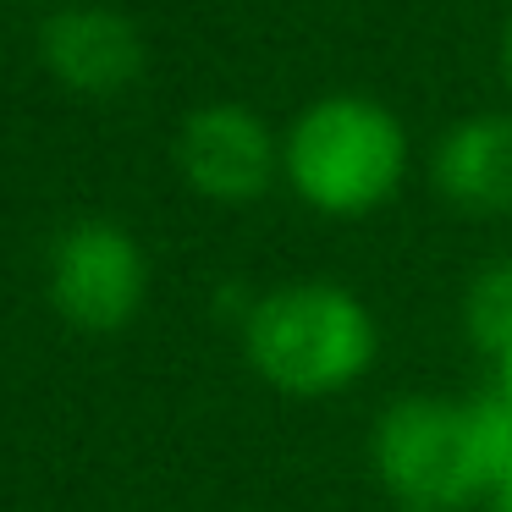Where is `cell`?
I'll return each mask as SVG.
<instances>
[{"mask_svg":"<svg viewBox=\"0 0 512 512\" xmlns=\"http://www.w3.org/2000/svg\"><path fill=\"white\" fill-rule=\"evenodd\" d=\"M369 463L397 507L463 512L468 501H490L512 468V408L496 391L397 397L375 419Z\"/></svg>","mask_w":512,"mask_h":512,"instance_id":"cell-1","label":"cell"},{"mask_svg":"<svg viewBox=\"0 0 512 512\" xmlns=\"http://www.w3.org/2000/svg\"><path fill=\"white\" fill-rule=\"evenodd\" d=\"M34 50H39V67L50 72V83L67 94H83V100L127 94L149 67V45L138 34V23L116 6H100V0L50 6Z\"/></svg>","mask_w":512,"mask_h":512,"instance_id":"cell-6","label":"cell"},{"mask_svg":"<svg viewBox=\"0 0 512 512\" xmlns=\"http://www.w3.org/2000/svg\"><path fill=\"white\" fill-rule=\"evenodd\" d=\"M496 397L512 408V353H507V358H496Z\"/></svg>","mask_w":512,"mask_h":512,"instance_id":"cell-9","label":"cell"},{"mask_svg":"<svg viewBox=\"0 0 512 512\" xmlns=\"http://www.w3.org/2000/svg\"><path fill=\"white\" fill-rule=\"evenodd\" d=\"M408 127L375 94H320L281 133V182L325 221H364L408 182Z\"/></svg>","mask_w":512,"mask_h":512,"instance_id":"cell-2","label":"cell"},{"mask_svg":"<svg viewBox=\"0 0 512 512\" xmlns=\"http://www.w3.org/2000/svg\"><path fill=\"white\" fill-rule=\"evenodd\" d=\"M490 512H512V468L501 474V485L490 490Z\"/></svg>","mask_w":512,"mask_h":512,"instance_id":"cell-10","label":"cell"},{"mask_svg":"<svg viewBox=\"0 0 512 512\" xmlns=\"http://www.w3.org/2000/svg\"><path fill=\"white\" fill-rule=\"evenodd\" d=\"M171 160H177V177L188 182V193H199L204 204H221V210H243L281 182V138L243 100L193 105L177 127Z\"/></svg>","mask_w":512,"mask_h":512,"instance_id":"cell-5","label":"cell"},{"mask_svg":"<svg viewBox=\"0 0 512 512\" xmlns=\"http://www.w3.org/2000/svg\"><path fill=\"white\" fill-rule=\"evenodd\" d=\"M243 358L270 391L298 402L342 397L375 369L380 325L342 281H281L243 309Z\"/></svg>","mask_w":512,"mask_h":512,"instance_id":"cell-3","label":"cell"},{"mask_svg":"<svg viewBox=\"0 0 512 512\" xmlns=\"http://www.w3.org/2000/svg\"><path fill=\"white\" fill-rule=\"evenodd\" d=\"M28 6H61V0H28Z\"/></svg>","mask_w":512,"mask_h":512,"instance_id":"cell-12","label":"cell"},{"mask_svg":"<svg viewBox=\"0 0 512 512\" xmlns=\"http://www.w3.org/2000/svg\"><path fill=\"white\" fill-rule=\"evenodd\" d=\"M501 78H507V89H512V17H507V28H501Z\"/></svg>","mask_w":512,"mask_h":512,"instance_id":"cell-11","label":"cell"},{"mask_svg":"<svg viewBox=\"0 0 512 512\" xmlns=\"http://www.w3.org/2000/svg\"><path fill=\"white\" fill-rule=\"evenodd\" d=\"M463 331L490 364L512 353V259H496V265H485L474 281H468Z\"/></svg>","mask_w":512,"mask_h":512,"instance_id":"cell-8","label":"cell"},{"mask_svg":"<svg viewBox=\"0 0 512 512\" xmlns=\"http://www.w3.org/2000/svg\"><path fill=\"white\" fill-rule=\"evenodd\" d=\"M430 182L457 215H512V111H479L446 127L430 149Z\"/></svg>","mask_w":512,"mask_h":512,"instance_id":"cell-7","label":"cell"},{"mask_svg":"<svg viewBox=\"0 0 512 512\" xmlns=\"http://www.w3.org/2000/svg\"><path fill=\"white\" fill-rule=\"evenodd\" d=\"M45 298L61 325L83 336H116L149 298V254L122 221H72L45 254Z\"/></svg>","mask_w":512,"mask_h":512,"instance_id":"cell-4","label":"cell"},{"mask_svg":"<svg viewBox=\"0 0 512 512\" xmlns=\"http://www.w3.org/2000/svg\"><path fill=\"white\" fill-rule=\"evenodd\" d=\"M397 512H419V507H397Z\"/></svg>","mask_w":512,"mask_h":512,"instance_id":"cell-13","label":"cell"}]
</instances>
